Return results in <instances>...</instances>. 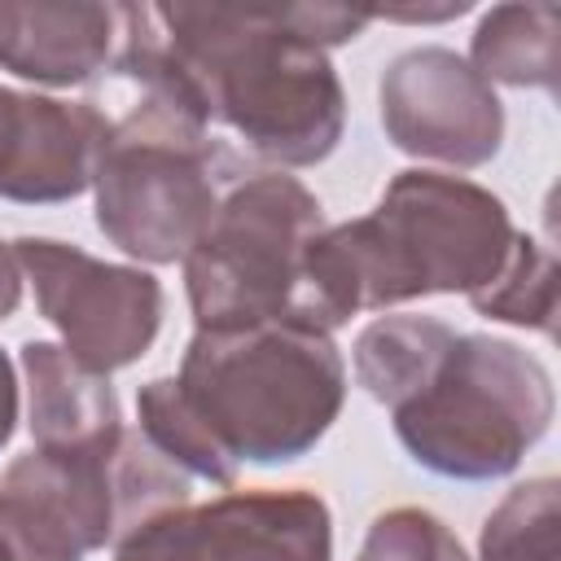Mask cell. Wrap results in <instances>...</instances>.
Masks as SVG:
<instances>
[{
  "mask_svg": "<svg viewBox=\"0 0 561 561\" xmlns=\"http://www.w3.org/2000/svg\"><path fill=\"white\" fill-rule=\"evenodd\" d=\"M171 381L237 465L307 456L346 399V364L333 337L294 320L197 329Z\"/></svg>",
  "mask_w": 561,
  "mask_h": 561,
  "instance_id": "3957f363",
  "label": "cell"
},
{
  "mask_svg": "<svg viewBox=\"0 0 561 561\" xmlns=\"http://www.w3.org/2000/svg\"><path fill=\"white\" fill-rule=\"evenodd\" d=\"M136 416H140L136 430L171 465H180L193 482H210V486H232L237 482V460H228L219 451V443L197 425V416L184 408V399H180L171 377H153L149 386H140Z\"/></svg>",
  "mask_w": 561,
  "mask_h": 561,
  "instance_id": "2e32d148",
  "label": "cell"
},
{
  "mask_svg": "<svg viewBox=\"0 0 561 561\" xmlns=\"http://www.w3.org/2000/svg\"><path fill=\"white\" fill-rule=\"evenodd\" d=\"M13 425H18V373L0 351V447L13 438Z\"/></svg>",
  "mask_w": 561,
  "mask_h": 561,
  "instance_id": "44dd1931",
  "label": "cell"
},
{
  "mask_svg": "<svg viewBox=\"0 0 561 561\" xmlns=\"http://www.w3.org/2000/svg\"><path fill=\"white\" fill-rule=\"evenodd\" d=\"M13 250L44 320L61 333V351L75 364L110 377L153 346L162 329V285L149 272L92 259L53 237H18Z\"/></svg>",
  "mask_w": 561,
  "mask_h": 561,
  "instance_id": "ba28073f",
  "label": "cell"
},
{
  "mask_svg": "<svg viewBox=\"0 0 561 561\" xmlns=\"http://www.w3.org/2000/svg\"><path fill=\"white\" fill-rule=\"evenodd\" d=\"M482 561H561V495L557 478L513 486L482 522Z\"/></svg>",
  "mask_w": 561,
  "mask_h": 561,
  "instance_id": "ac0fdd59",
  "label": "cell"
},
{
  "mask_svg": "<svg viewBox=\"0 0 561 561\" xmlns=\"http://www.w3.org/2000/svg\"><path fill=\"white\" fill-rule=\"evenodd\" d=\"M110 114L96 101H57L0 83V197L66 202L92 188Z\"/></svg>",
  "mask_w": 561,
  "mask_h": 561,
  "instance_id": "8fae6325",
  "label": "cell"
},
{
  "mask_svg": "<svg viewBox=\"0 0 561 561\" xmlns=\"http://www.w3.org/2000/svg\"><path fill=\"white\" fill-rule=\"evenodd\" d=\"M329 508L302 486L188 500L114 543V561H329Z\"/></svg>",
  "mask_w": 561,
  "mask_h": 561,
  "instance_id": "9c48e42d",
  "label": "cell"
},
{
  "mask_svg": "<svg viewBox=\"0 0 561 561\" xmlns=\"http://www.w3.org/2000/svg\"><path fill=\"white\" fill-rule=\"evenodd\" d=\"M22 263H18V250L13 241H0V320H9L22 302Z\"/></svg>",
  "mask_w": 561,
  "mask_h": 561,
  "instance_id": "ffe728a7",
  "label": "cell"
},
{
  "mask_svg": "<svg viewBox=\"0 0 561 561\" xmlns=\"http://www.w3.org/2000/svg\"><path fill=\"white\" fill-rule=\"evenodd\" d=\"M552 377L517 342L456 333L438 373L399 408L394 434L408 456L443 478H504L552 425Z\"/></svg>",
  "mask_w": 561,
  "mask_h": 561,
  "instance_id": "5b68a950",
  "label": "cell"
},
{
  "mask_svg": "<svg viewBox=\"0 0 561 561\" xmlns=\"http://www.w3.org/2000/svg\"><path fill=\"white\" fill-rule=\"evenodd\" d=\"M469 4H438V9H416V4H408V9H373V18H390V22H447V18H460Z\"/></svg>",
  "mask_w": 561,
  "mask_h": 561,
  "instance_id": "7402d4cb",
  "label": "cell"
},
{
  "mask_svg": "<svg viewBox=\"0 0 561 561\" xmlns=\"http://www.w3.org/2000/svg\"><path fill=\"white\" fill-rule=\"evenodd\" d=\"M0 561H35V557H31V552H26V548L4 530V522H0Z\"/></svg>",
  "mask_w": 561,
  "mask_h": 561,
  "instance_id": "603a6c76",
  "label": "cell"
},
{
  "mask_svg": "<svg viewBox=\"0 0 561 561\" xmlns=\"http://www.w3.org/2000/svg\"><path fill=\"white\" fill-rule=\"evenodd\" d=\"M9 22H13V0H0V61H4V44H9Z\"/></svg>",
  "mask_w": 561,
  "mask_h": 561,
  "instance_id": "cb8c5ba5",
  "label": "cell"
},
{
  "mask_svg": "<svg viewBox=\"0 0 561 561\" xmlns=\"http://www.w3.org/2000/svg\"><path fill=\"white\" fill-rule=\"evenodd\" d=\"M456 329L434 316H381L373 320L351 351L355 381L386 408L412 399L447 359Z\"/></svg>",
  "mask_w": 561,
  "mask_h": 561,
  "instance_id": "9a60e30c",
  "label": "cell"
},
{
  "mask_svg": "<svg viewBox=\"0 0 561 561\" xmlns=\"http://www.w3.org/2000/svg\"><path fill=\"white\" fill-rule=\"evenodd\" d=\"M486 83L508 88H548L557 92L561 79V4H495L482 13L469 57Z\"/></svg>",
  "mask_w": 561,
  "mask_h": 561,
  "instance_id": "5bb4252c",
  "label": "cell"
},
{
  "mask_svg": "<svg viewBox=\"0 0 561 561\" xmlns=\"http://www.w3.org/2000/svg\"><path fill=\"white\" fill-rule=\"evenodd\" d=\"M469 302H473V311H482L491 320L552 333V320H557V254H552V245L530 232H517L500 276L486 289H478Z\"/></svg>",
  "mask_w": 561,
  "mask_h": 561,
  "instance_id": "e0dca14e",
  "label": "cell"
},
{
  "mask_svg": "<svg viewBox=\"0 0 561 561\" xmlns=\"http://www.w3.org/2000/svg\"><path fill=\"white\" fill-rule=\"evenodd\" d=\"M381 127L412 158L482 167L504 140V105L460 53L425 44L386 66Z\"/></svg>",
  "mask_w": 561,
  "mask_h": 561,
  "instance_id": "30bf717a",
  "label": "cell"
},
{
  "mask_svg": "<svg viewBox=\"0 0 561 561\" xmlns=\"http://www.w3.org/2000/svg\"><path fill=\"white\" fill-rule=\"evenodd\" d=\"M162 48L210 123H228L259 158L311 167L333 153L346 92L329 61L373 9L359 4H153Z\"/></svg>",
  "mask_w": 561,
  "mask_h": 561,
  "instance_id": "6da1fadb",
  "label": "cell"
},
{
  "mask_svg": "<svg viewBox=\"0 0 561 561\" xmlns=\"http://www.w3.org/2000/svg\"><path fill=\"white\" fill-rule=\"evenodd\" d=\"M22 377L35 447H96L127 430L110 377L75 364L61 342H26Z\"/></svg>",
  "mask_w": 561,
  "mask_h": 561,
  "instance_id": "4fadbf2b",
  "label": "cell"
},
{
  "mask_svg": "<svg viewBox=\"0 0 561 561\" xmlns=\"http://www.w3.org/2000/svg\"><path fill=\"white\" fill-rule=\"evenodd\" d=\"M193 500V478L140 430L96 447H31L0 473V522L35 561H83Z\"/></svg>",
  "mask_w": 561,
  "mask_h": 561,
  "instance_id": "277c9868",
  "label": "cell"
},
{
  "mask_svg": "<svg viewBox=\"0 0 561 561\" xmlns=\"http://www.w3.org/2000/svg\"><path fill=\"white\" fill-rule=\"evenodd\" d=\"M359 561H469V552L443 517L416 504H399L373 517L359 543Z\"/></svg>",
  "mask_w": 561,
  "mask_h": 561,
  "instance_id": "d6986e66",
  "label": "cell"
},
{
  "mask_svg": "<svg viewBox=\"0 0 561 561\" xmlns=\"http://www.w3.org/2000/svg\"><path fill=\"white\" fill-rule=\"evenodd\" d=\"M324 228L316 193L263 171L224 188L210 224L184 254V285L197 329L294 320L302 311L307 250Z\"/></svg>",
  "mask_w": 561,
  "mask_h": 561,
  "instance_id": "52a82bcc",
  "label": "cell"
},
{
  "mask_svg": "<svg viewBox=\"0 0 561 561\" xmlns=\"http://www.w3.org/2000/svg\"><path fill=\"white\" fill-rule=\"evenodd\" d=\"M228 167L224 145L202 118L136 92V101L110 118L96 153V228L131 259L184 263L224 197Z\"/></svg>",
  "mask_w": 561,
  "mask_h": 561,
  "instance_id": "8992f818",
  "label": "cell"
},
{
  "mask_svg": "<svg viewBox=\"0 0 561 561\" xmlns=\"http://www.w3.org/2000/svg\"><path fill=\"white\" fill-rule=\"evenodd\" d=\"M513 237L491 188L443 171H399L368 215L316 232L298 324L333 333L355 311L430 294L473 298L500 276Z\"/></svg>",
  "mask_w": 561,
  "mask_h": 561,
  "instance_id": "7a4b0ae2",
  "label": "cell"
},
{
  "mask_svg": "<svg viewBox=\"0 0 561 561\" xmlns=\"http://www.w3.org/2000/svg\"><path fill=\"white\" fill-rule=\"evenodd\" d=\"M118 4H13L4 70L31 83L70 88L114 61Z\"/></svg>",
  "mask_w": 561,
  "mask_h": 561,
  "instance_id": "7c38bea8",
  "label": "cell"
}]
</instances>
